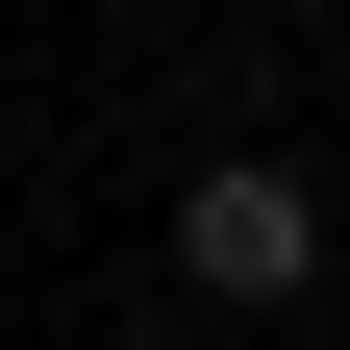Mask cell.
I'll return each instance as SVG.
<instances>
[{
    "label": "cell",
    "mask_w": 350,
    "mask_h": 350,
    "mask_svg": "<svg viewBox=\"0 0 350 350\" xmlns=\"http://www.w3.org/2000/svg\"><path fill=\"white\" fill-rule=\"evenodd\" d=\"M175 300H200V325H300V300H325V175L300 150H200L175 175Z\"/></svg>",
    "instance_id": "1"
}]
</instances>
